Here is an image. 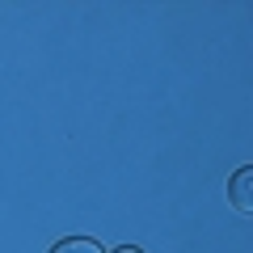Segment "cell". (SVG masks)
<instances>
[{"label":"cell","instance_id":"2","mask_svg":"<svg viewBox=\"0 0 253 253\" xmlns=\"http://www.w3.org/2000/svg\"><path fill=\"white\" fill-rule=\"evenodd\" d=\"M51 253H101V245L89 241V236H68V241H59Z\"/></svg>","mask_w":253,"mask_h":253},{"label":"cell","instance_id":"3","mask_svg":"<svg viewBox=\"0 0 253 253\" xmlns=\"http://www.w3.org/2000/svg\"><path fill=\"white\" fill-rule=\"evenodd\" d=\"M114 253H139V249H131V245H123V249H114Z\"/></svg>","mask_w":253,"mask_h":253},{"label":"cell","instance_id":"1","mask_svg":"<svg viewBox=\"0 0 253 253\" xmlns=\"http://www.w3.org/2000/svg\"><path fill=\"white\" fill-rule=\"evenodd\" d=\"M228 194H232L236 211H253V169H236L228 181Z\"/></svg>","mask_w":253,"mask_h":253}]
</instances>
